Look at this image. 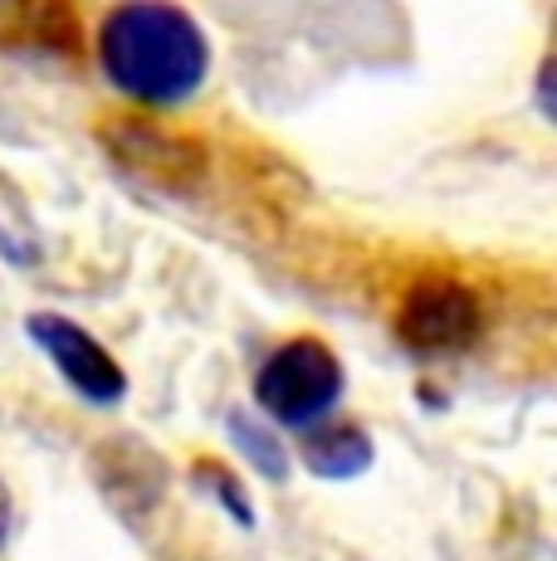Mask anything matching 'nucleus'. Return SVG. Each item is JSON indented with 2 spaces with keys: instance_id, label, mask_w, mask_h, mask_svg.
<instances>
[{
  "instance_id": "obj_1",
  "label": "nucleus",
  "mask_w": 557,
  "mask_h": 561,
  "mask_svg": "<svg viewBox=\"0 0 557 561\" xmlns=\"http://www.w3.org/2000/svg\"><path fill=\"white\" fill-rule=\"evenodd\" d=\"M93 45L103 79L143 107H181L206 89L211 39L201 20L181 5L167 0L113 5Z\"/></svg>"
},
{
  "instance_id": "obj_2",
  "label": "nucleus",
  "mask_w": 557,
  "mask_h": 561,
  "mask_svg": "<svg viewBox=\"0 0 557 561\" xmlns=\"http://www.w3.org/2000/svg\"><path fill=\"white\" fill-rule=\"evenodd\" d=\"M342 362L328 342L288 337L254 371V405L274 430H318L342 401Z\"/></svg>"
},
{
  "instance_id": "obj_3",
  "label": "nucleus",
  "mask_w": 557,
  "mask_h": 561,
  "mask_svg": "<svg viewBox=\"0 0 557 561\" xmlns=\"http://www.w3.org/2000/svg\"><path fill=\"white\" fill-rule=\"evenodd\" d=\"M485 332V304L469 284L431 274L401 298L396 308V342L411 357H455L475 347Z\"/></svg>"
},
{
  "instance_id": "obj_4",
  "label": "nucleus",
  "mask_w": 557,
  "mask_h": 561,
  "mask_svg": "<svg viewBox=\"0 0 557 561\" xmlns=\"http://www.w3.org/2000/svg\"><path fill=\"white\" fill-rule=\"evenodd\" d=\"M25 337L45 352L49 366L73 386V396H83L89 405H117L127 396V371L113 362V352L64 312H30Z\"/></svg>"
},
{
  "instance_id": "obj_5",
  "label": "nucleus",
  "mask_w": 557,
  "mask_h": 561,
  "mask_svg": "<svg viewBox=\"0 0 557 561\" xmlns=\"http://www.w3.org/2000/svg\"><path fill=\"white\" fill-rule=\"evenodd\" d=\"M298 459H304V469L314 479L348 483V479H362L377 463V445H372V435L362 425H318L304 435Z\"/></svg>"
},
{
  "instance_id": "obj_6",
  "label": "nucleus",
  "mask_w": 557,
  "mask_h": 561,
  "mask_svg": "<svg viewBox=\"0 0 557 561\" xmlns=\"http://www.w3.org/2000/svg\"><path fill=\"white\" fill-rule=\"evenodd\" d=\"M225 430H230V445L240 449V459L250 463L264 479H288V449L278 439V430L260 415H245V410H230L225 415Z\"/></svg>"
},
{
  "instance_id": "obj_7",
  "label": "nucleus",
  "mask_w": 557,
  "mask_h": 561,
  "mask_svg": "<svg viewBox=\"0 0 557 561\" xmlns=\"http://www.w3.org/2000/svg\"><path fill=\"white\" fill-rule=\"evenodd\" d=\"M191 483H196L206 499H216L225 513L235 517L240 527H254V508H250V493H245V483L235 479V469H225L220 459H201L191 463Z\"/></svg>"
},
{
  "instance_id": "obj_8",
  "label": "nucleus",
  "mask_w": 557,
  "mask_h": 561,
  "mask_svg": "<svg viewBox=\"0 0 557 561\" xmlns=\"http://www.w3.org/2000/svg\"><path fill=\"white\" fill-rule=\"evenodd\" d=\"M533 103H538V113L557 127V54H548V59L538 64V73H533Z\"/></svg>"
},
{
  "instance_id": "obj_9",
  "label": "nucleus",
  "mask_w": 557,
  "mask_h": 561,
  "mask_svg": "<svg viewBox=\"0 0 557 561\" xmlns=\"http://www.w3.org/2000/svg\"><path fill=\"white\" fill-rule=\"evenodd\" d=\"M10 517H15V499H10L5 479H0V547H5V537H10Z\"/></svg>"
}]
</instances>
